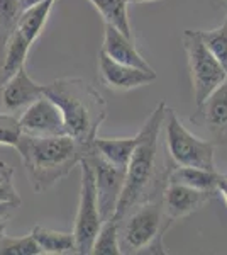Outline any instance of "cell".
I'll return each mask as SVG.
<instances>
[{"mask_svg": "<svg viewBox=\"0 0 227 255\" xmlns=\"http://www.w3.org/2000/svg\"><path fill=\"white\" fill-rule=\"evenodd\" d=\"M15 150L20 153L24 168L36 192H46L63 180L73 167L92 150L70 134L29 136L22 134Z\"/></svg>", "mask_w": 227, "mask_h": 255, "instance_id": "1", "label": "cell"}, {"mask_svg": "<svg viewBox=\"0 0 227 255\" xmlns=\"http://www.w3.org/2000/svg\"><path fill=\"white\" fill-rule=\"evenodd\" d=\"M44 96L60 108L67 134L92 146L107 118V104L100 92L83 79L63 77L44 85Z\"/></svg>", "mask_w": 227, "mask_h": 255, "instance_id": "2", "label": "cell"}, {"mask_svg": "<svg viewBox=\"0 0 227 255\" xmlns=\"http://www.w3.org/2000/svg\"><path fill=\"white\" fill-rule=\"evenodd\" d=\"M166 111V102H159V106L150 114V118L146 119V123L139 131V143L127 163L122 192L112 220L119 221L134 206L151 199L150 192L156 180V155H158L159 131L163 128Z\"/></svg>", "mask_w": 227, "mask_h": 255, "instance_id": "3", "label": "cell"}, {"mask_svg": "<svg viewBox=\"0 0 227 255\" xmlns=\"http://www.w3.org/2000/svg\"><path fill=\"white\" fill-rule=\"evenodd\" d=\"M171 223L161 201L148 199L134 206L117 221L121 254H166L163 235Z\"/></svg>", "mask_w": 227, "mask_h": 255, "instance_id": "4", "label": "cell"}, {"mask_svg": "<svg viewBox=\"0 0 227 255\" xmlns=\"http://www.w3.org/2000/svg\"><path fill=\"white\" fill-rule=\"evenodd\" d=\"M56 0H44L34 7L22 10L15 20L14 27L5 38V51L2 61V79H9L15 72L24 67L27 53L34 41L39 38L41 31L46 26L49 14Z\"/></svg>", "mask_w": 227, "mask_h": 255, "instance_id": "5", "label": "cell"}, {"mask_svg": "<svg viewBox=\"0 0 227 255\" xmlns=\"http://www.w3.org/2000/svg\"><path fill=\"white\" fill-rule=\"evenodd\" d=\"M187 53L190 82L197 108L227 79V70L204 44L199 31L187 29L181 36Z\"/></svg>", "mask_w": 227, "mask_h": 255, "instance_id": "6", "label": "cell"}, {"mask_svg": "<svg viewBox=\"0 0 227 255\" xmlns=\"http://www.w3.org/2000/svg\"><path fill=\"white\" fill-rule=\"evenodd\" d=\"M163 128L166 129V143L173 162L183 167H199L205 170H216L214 153L216 146L212 141L202 139L190 133L183 123L176 118L175 111L168 108Z\"/></svg>", "mask_w": 227, "mask_h": 255, "instance_id": "7", "label": "cell"}, {"mask_svg": "<svg viewBox=\"0 0 227 255\" xmlns=\"http://www.w3.org/2000/svg\"><path fill=\"white\" fill-rule=\"evenodd\" d=\"M81 168V189H80V203H78L75 226H73V238H75V252L76 254H92V245L102 225L100 211H98L97 191H95V177L93 168L88 158L80 160Z\"/></svg>", "mask_w": 227, "mask_h": 255, "instance_id": "8", "label": "cell"}, {"mask_svg": "<svg viewBox=\"0 0 227 255\" xmlns=\"http://www.w3.org/2000/svg\"><path fill=\"white\" fill-rule=\"evenodd\" d=\"M92 163L93 177H95V191H97L98 211H100L102 221L114 218L115 208H117L119 197H121L124 179H126V168L115 167L102 157L100 153L90 150L85 155Z\"/></svg>", "mask_w": 227, "mask_h": 255, "instance_id": "9", "label": "cell"}, {"mask_svg": "<svg viewBox=\"0 0 227 255\" xmlns=\"http://www.w3.org/2000/svg\"><path fill=\"white\" fill-rule=\"evenodd\" d=\"M22 133L29 136H58L67 134L60 108L48 96H41L29 104L19 118Z\"/></svg>", "mask_w": 227, "mask_h": 255, "instance_id": "10", "label": "cell"}, {"mask_svg": "<svg viewBox=\"0 0 227 255\" xmlns=\"http://www.w3.org/2000/svg\"><path fill=\"white\" fill-rule=\"evenodd\" d=\"M97 68H98V79H100L102 84L107 89L115 90V92H127V90L152 84V82L158 79L154 70L148 72V70L117 63L112 58H109L104 51H98Z\"/></svg>", "mask_w": 227, "mask_h": 255, "instance_id": "11", "label": "cell"}, {"mask_svg": "<svg viewBox=\"0 0 227 255\" xmlns=\"http://www.w3.org/2000/svg\"><path fill=\"white\" fill-rule=\"evenodd\" d=\"M209 192L199 191V189H193L190 186L180 182H171L168 180L166 187L163 191V209L166 213V216L171 221L180 220V218H187L192 213L199 211L205 203L210 199Z\"/></svg>", "mask_w": 227, "mask_h": 255, "instance_id": "12", "label": "cell"}, {"mask_svg": "<svg viewBox=\"0 0 227 255\" xmlns=\"http://www.w3.org/2000/svg\"><path fill=\"white\" fill-rule=\"evenodd\" d=\"M44 96V85L38 84L27 75L26 68L20 67L14 75L3 80L2 87V106L7 113L27 108L29 104Z\"/></svg>", "mask_w": 227, "mask_h": 255, "instance_id": "13", "label": "cell"}, {"mask_svg": "<svg viewBox=\"0 0 227 255\" xmlns=\"http://www.w3.org/2000/svg\"><path fill=\"white\" fill-rule=\"evenodd\" d=\"M100 51H104L109 58H112L117 63L127 65V67H136L141 70H148L151 72L152 67L144 60V56L136 49L134 41L127 36H124L121 31L115 27L105 24L104 31V44H102Z\"/></svg>", "mask_w": 227, "mask_h": 255, "instance_id": "14", "label": "cell"}, {"mask_svg": "<svg viewBox=\"0 0 227 255\" xmlns=\"http://www.w3.org/2000/svg\"><path fill=\"white\" fill-rule=\"evenodd\" d=\"M139 143V133L133 138H95L92 148L100 153L107 162L115 167L127 168L131 157Z\"/></svg>", "mask_w": 227, "mask_h": 255, "instance_id": "15", "label": "cell"}, {"mask_svg": "<svg viewBox=\"0 0 227 255\" xmlns=\"http://www.w3.org/2000/svg\"><path fill=\"white\" fill-rule=\"evenodd\" d=\"M204 125L216 133L227 129V79L199 106Z\"/></svg>", "mask_w": 227, "mask_h": 255, "instance_id": "16", "label": "cell"}, {"mask_svg": "<svg viewBox=\"0 0 227 255\" xmlns=\"http://www.w3.org/2000/svg\"><path fill=\"white\" fill-rule=\"evenodd\" d=\"M168 180L185 184V186L209 192V194L217 192V172L216 170H205V168H199V167L176 165L173 170L168 172Z\"/></svg>", "mask_w": 227, "mask_h": 255, "instance_id": "17", "label": "cell"}, {"mask_svg": "<svg viewBox=\"0 0 227 255\" xmlns=\"http://www.w3.org/2000/svg\"><path fill=\"white\" fill-rule=\"evenodd\" d=\"M31 235L34 237L36 244L39 245L43 254L63 255V254L75 252V238H73V233L56 232V230H49L41 225H36L32 228Z\"/></svg>", "mask_w": 227, "mask_h": 255, "instance_id": "18", "label": "cell"}, {"mask_svg": "<svg viewBox=\"0 0 227 255\" xmlns=\"http://www.w3.org/2000/svg\"><path fill=\"white\" fill-rule=\"evenodd\" d=\"M88 2L98 10L105 24L133 39V29H131L129 14H127L129 0H88Z\"/></svg>", "mask_w": 227, "mask_h": 255, "instance_id": "19", "label": "cell"}, {"mask_svg": "<svg viewBox=\"0 0 227 255\" xmlns=\"http://www.w3.org/2000/svg\"><path fill=\"white\" fill-rule=\"evenodd\" d=\"M92 254L95 255H119L121 247H119V235H117V220L102 221L100 230L92 245Z\"/></svg>", "mask_w": 227, "mask_h": 255, "instance_id": "20", "label": "cell"}, {"mask_svg": "<svg viewBox=\"0 0 227 255\" xmlns=\"http://www.w3.org/2000/svg\"><path fill=\"white\" fill-rule=\"evenodd\" d=\"M0 255H43L34 237L29 233L24 237H0Z\"/></svg>", "mask_w": 227, "mask_h": 255, "instance_id": "21", "label": "cell"}, {"mask_svg": "<svg viewBox=\"0 0 227 255\" xmlns=\"http://www.w3.org/2000/svg\"><path fill=\"white\" fill-rule=\"evenodd\" d=\"M204 44L227 70V17L222 26L210 31H199Z\"/></svg>", "mask_w": 227, "mask_h": 255, "instance_id": "22", "label": "cell"}, {"mask_svg": "<svg viewBox=\"0 0 227 255\" xmlns=\"http://www.w3.org/2000/svg\"><path fill=\"white\" fill-rule=\"evenodd\" d=\"M22 134L17 116L12 113H0V145L15 148Z\"/></svg>", "mask_w": 227, "mask_h": 255, "instance_id": "23", "label": "cell"}, {"mask_svg": "<svg viewBox=\"0 0 227 255\" xmlns=\"http://www.w3.org/2000/svg\"><path fill=\"white\" fill-rule=\"evenodd\" d=\"M0 201L12 203L17 208L22 203L17 189L14 187V168L3 160H0Z\"/></svg>", "mask_w": 227, "mask_h": 255, "instance_id": "24", "label": "cell"}, {"mask_svg": "<svg viewBox=\"0 0 227 255\" xmlns=\"http://www.w3.org/2000/svg\"><path fill=\"white\" fill-rule=\"evenodd\" d=\"M17 208L15 204L12 203H3V201H0V221H7L10 216V213L14 211V209Z\"/></svg>", "mask_w": 227, "mask_h": 255, "instance_id": "25", "label": "cell"}, {"mask_svg": "<svg viewBox=\"0 0 227 255\" xmlns=\"http://www.w3.org/2000/svg\"><path fill=\"white\" fill-rule=\"evenodd\" d=\"M217 192H221V196L224 197L227 204V175L217 174Z\"/></svg>", "mask_w": 227, "mask_h": 255, "instance_id": "26", "label": "cell"}, {"mask_svg": "<svg viewBox=\"0 0 227 255\" xmlns=\"http://www.w3.org/2000/svg\"><path fill=\"white\" fill-rule=\"evenodd\" d=\"M44 2V0H19V7H20V12L29 9V7H34L38 5V3Z\"/></svg>", "mask_w": 227, "mask_h": 255, "instance_id": "27", "label": "cell"}, {"mask_svg": "<svg viewBox=\"0 0 227 255\" xmlns=\"http://www.w3.org/2000/svg\"><path fill=\"white\" fill-rule=\"evenodd\" d=\"M133 3H144V2H156V0H129Z\"/></svg>", "mask_w": 227, "mask_h": 255, "instance_id": "28", "label": "cell"}, {"mask_svg": "<svg viewBox=\"0 0 227 255\" xmlns=\"http://www.w3.org/2000/svg\"><path fill=\"white\" fill-rule=\"evenodd\" d=\"M222 3H224V7H226V10H227V0H222Z\"/></svg>", "mask_w": 227, "mask_h": 255, "instance_id": "29", "label": "cell"}]
</instances>
